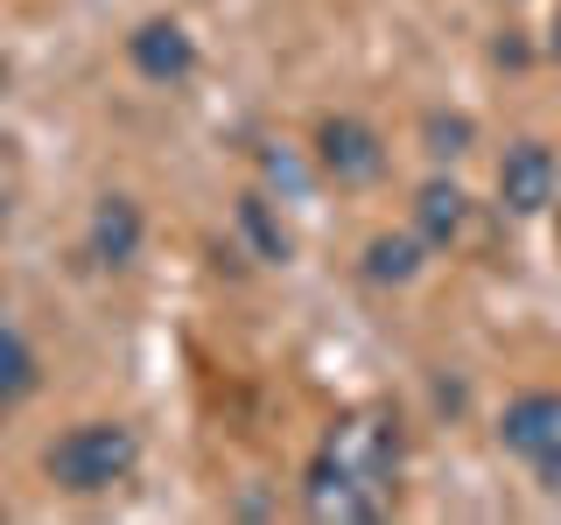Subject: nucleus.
<instances>
[{"instance_id":"nucleus-1","label":"nucleus","mask_w":561,"mask_h":525,"mask_svg":"<svg viewBox=\"0 0 561 525\" xmlns=\"http://www.w3.org/2000/svg\"><path fill=\"white\" fill-rule=\"evenodd\" d=\"M134 469H140V442L119 420H78V428H64L57 442L43 448V477L57 490H70V498H105V490H119Z\"/></svg>"},{"instance_id":"nucleus-2","label":"nucleus","mask_w":561,"mask_h":525,"mask_svg":"<svg viewBox=\"0 0 561 525\" xmlns=\"http://www.w3.org/2000/svg\"><path fill=\"white\" fill-rule=\"evenodd\" d=\"M499 448L519 455L526 469H534V483L561 498V393H513L499 413Z\"/></svg>"},{"instance_id":"nucleus-3","label":"nucleus","mask_w":561,"mask_h":525,"mask_svg":"<svg viewBox=\"0 0 561 525\" xmlns=\"http://www.w3.org/2000/svg\"><path fill=\"white\" fill-rule=\"evenodd\" d=\"M393 490H400V483L358 477V469L316 455L309 477H302V504H309V518H323V525H373V518L393 512Z\"/></svg>"},{"instance_id":"nucleus-4","label":"nucleus","mask_w":561,"mask_h":525,"mask_svg":"<svg viewBox=\"0 0 561 525\" xmlns=\"http://www.w3.org/2000/svg\"><path fill=\"white\" fill-rule=\"evenodd\" d=\"M316 455H330V463H344V469H358V477H379V483H400V420L393 413H344L337 428L323 434V448Z\"/></svg>"},{"instance_id":"nucleus-5","label":"nucleus","mask_w":561,"mask_h":525,"mask_svg":"<svg viewBox=\"0 0 561 525\" xmlns=\"http://www.w3.org/2000/svg\"><path fill=\"white\" fill-rule=\"evenodd\" d=\"M309 154H316V168H323L337 189H373L386 175V140L365 127V119H351V113H330L323 127H316Z\"/></svg>"},{"instance_id":"nucleus-6","label":"nucleus","mask_w":561,"mask_h":525,"mask_svg":"<svg viewBox=\"0 0 561 525\" xmlns=\"http://www.w3.org/2000/svg\"><path fill=\"white\" fill-rule=\"evenodd\" d=\"M561 197V162L548 140H513V148L499 154V203L513 210V218H540V210H554Z\"/></svg>"},{"instance_id":"nucleus-7","label":"nucleus","mask_w":561,"mask_h":525,"mask_svg":"<svg viewBox=\"0 0 561 525\" xmlns=\"http://www.w3.org/2000/svg\"><path fill=\"white\" fill-rule=\"evenodd\" d=\"M127 63L148 84H183L190 70H197V35L175 22V14H154V22H140L127 35Z\"/></svg>"},{"instance_id":"nucleus-8","label":"nucleus","mask_w":561,"mask_h":525,"mask_svg":"<svg viewBox=\"0 0 561 525\" xmlns=\"http://www.w3.org/2000/svg\"><path fill=\"white\" fill-rule=\"evenodd\" d=\"M140 238H148L140 203L134 197H99V210H92V259H99V267L105 273L134 267V259H140Z\"/></svg>"},{"instance_id":"nucleus-9","label":"nucleus","mask_w":561,"mask_h":525,"mask_svg":"<svg viewBox=\"0 0 561 525\" xmlns=\"http://www.w3.org/2000/svg\"><path fill=\"white\" fill-rule=\"evenodd\" d=\"M414 232L428 238V253H443L470 232V197L463 183H449V175H428V183L414 189Z\"/></svg>"},{"instance_id":"nucleus-10","label":"nucleus","mask_w":561,"mask_h":525,"mask_svg":"<svg viewBox=\"0 0 561 525\" xmlns=\"http://www.w3.org/2000/svg\"><path fill=\"white\" fill-rule=\"evenodd\" d=\"M365 280H373V288H408V280L428 267V238L421 232H379L373 245H365Z\"/></svg>"},{"instance_id":"nucleus-11","label":"nucleus","mask_w":561,"mask_h":525,"mask_svg":"<svg viewBox=\"0 0 561 525\" xmlns=\"http://www.w3.org/2000/svg\"><path fill=\"white\" fill-rule=\"evenodd\" d=\"M232 218H239L245 245H253V259H267V267H288V259H295V232L274 218V197H267V189H245Z\"/></svg>"},{"instance_id":"nucleus-12","label":"nucleus","mask_w":561,"mask_h":525,"mask_svg":"<svg viewBox=\"0 0 561 525\" xmlns=\"http://www.w3.org/2000/svg\"><path fill=\"white\" fill-rule=\"evenodd\" d=\"M35 385H43V364H35L28 337L8 323V308H0V407H22Z\"/></svg>"},{"instance_id":"nucleus-13","label":"nucleus","mask_w":561,"mask_h":525,"mask_svg":"<svg viewBox=\"0 0 561 525\" xmlns=\"http://www.w3.org/2000/svg\"><path fill=\"white\" fill-rule=\"evenodd\" d=\"M478 148V119L470 113H428L421 119V154H428V162H463V154Z\"/></svg>"},{"instance_id":"nucleus-14","label":"nucleus","mask_w":561,"mask_h":525,"mask_svg":"<svg viewBox=\"0 0 561 525\" xmlns=\"http://www.w3.org/2000/svg\"><path fill=\"white\" fill-rule=\"evenodd\" d=\"M260 168H267V183H280V189H295V197H302V189H309V175L302 168H295V154H260Z\"/></svg>"},{"instance_id":"nucleus-15","label":"nucleus","mask_w":561,"mask_h":525,"mask_svg":"<svg viewBox=\"0 0 561 525\" xmlns=\"http://www.w3.org/2000/svg\"><path fill=\"white\" fill-rule=\"evenodd\" d=\"M548 49H554V57H561V8H554V35H548Z\"/></svg>"},{"instance_id":"nucleus-16","label":"nucleus","mask_w":561,"mask_h":525,"mask_svg":"<svg viewBox=\"0 0 561 525\" xmlns=\"http://www.w3.org/2000/svg\"><path fill=\"white\" fill-rule=\"evenodd\" d=\"M0 98H8V57H0Z\"/></svg>"},{"instance_id":"nucleus-17","label":"nucleus","mask_w":561,"mask_h":525,"mask_svg":"<svg viewBox=\"0 0 561 525\" xmlns=\"http://www.w3.org/2000/svg\"><path fill=\"white\" fill-rule=\"evenodd\" d=\"M554 253H561V210H554Z\"/></svg>"},{"instance_id":"nucleus-18","label":"nucleus","mask_w":561,"mask_h":525,"mask_svg":"<svg viewBox=\"0 0 561 525\" xmlns=\"http://www.w3.org/2000/svg\"><path fill=\"white\" fill-rule=\"evenodd\" d=\"M0 232H8V197H0Z\"/></svg>"}]
</instances>
